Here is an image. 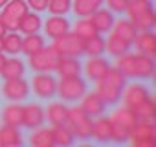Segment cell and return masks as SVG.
Wrapping results in <instances>:
<instances>
[{
	"label": "cell",
	"instance_id": "cell-22",
	"mask_svg": "<svg viewBox=\"0 0 156 147\" xmlns=\"http://www.w3.org/2000/svg\"><path fill=\"white\" fill-rule=\"evenodd\" d=\"M46 120L51 123V125H62L66 123V114H68V105L62 103V101H51L46 110Z\"/></svg>",
	"mask_w": 156,
	"mask_h": 147
},
{
	"label": "cell",
	"instance_id": "cell-25",
	"mask_svg": "<svg viewBox=\"0 0 156 147\" xmlns=\"http://www.w3.org/2000/svg\"><path fill=\"white\" fill-rule=\"evenodd\" d=\"M108 120H110L112 123H118V125L125 127V129H130V125L136 121V114H134L132 109L121 105V107H118V109L112 110V114L108 116Z\"/></svg>",
	"mask_w": 156,
	"mask_h": 147
},
{
	"label": "cell",
	"instance_id": "cell-28",
	"mask_svg": "<svg viewBox=\"0 0 156 147\" xmlns=\"http://www.w3.org/2000/svg\"><path fill=\"white\" fill-rule=\"evenodd\" d=\"M20 143H22V136L19 132V127H13V125L0 127V145L2 147H15Z\"/></svg>",
	"mask_w": 156,
	"mask_h": 147
},
{
	"label": "cell",
	"instance_id": "cell-13",
	"mask_svg": "<svg viewBox=\"0 0 156 147\" xmlns=\"http://www.w3.org/2000/svg\"><path fill=\"white\" fill-rule=\"evenodd\" d=\"M132 44H134V48H136L138 53H143V55L154 59V55H156V37H154V33L151 30L138 31L136 37H134V41H132Z\"/></svg>",
	"mask_w": 156,
	"mask_h": 147
},
{
	"label": "cell",
	"instance_id": "cell-30",
	"mask_svg": "<svg viewBox=\"0 0 156 147\" xmlns=\"http://www.w3.org/2000/svg\"><path fill=\"white\" fill-rule=\"evenodd\" d=\"M51 134H53V143L55 145H72L75 136L72 132V129L62 123V125H51Z\"/></svg>",
	"mask_w": 156,
	"mask_h": 147
},
{
	"label": "cell",
	"instance_id": "cell-5",
	"mask_svg": "<svg viewBox=\"0 0 156 147\" xmlns=\"http://www.w3.org/2000/svg\"><path fill=\"white\" fill-rule=\"evenodd\" d=\"M57 94L62 101L75 103L87 94V81L81 76L61 77V81H57Z\"/></svg>",
	"mask_w": 156,
	"mask_h": 147
},
{
	"label": "cell",
	"instance_id": "cell-10",
	"mask_svg": "<svg viewBox=\"0 0 156 147\" xmlns=\"http://www.w3.org/2000/svg\"><path fill=\"white\" fill-rule=\"evenodd\" d=\"M149 98H151V92L147 90V87L143 83H136V81L125 83L123 92H121V101L129 109H136L140 103H143Z\"/></svg>",
	"mask_w": 156,
	"mask_h": 147
},
{
	"label": "cell",
	"instance_id": "cell-37",
	"mask_svg": "<svg viewBox=\"0 0 156 147\" xmlns=\"http://www.w3.org/2000/svg\"><path fill=\"white\" fill-rule=\"evenodd\" d=\"M46 9L51 15H66L72 9V0H48V6Z\"/></svg>",
	"mask_w": 156,
	"mask_h": 147
},
{
	"label": "cell",
	"instance_id": "cell-18",
	"mask_svg": "<svg viewBox=\"0 0 156 147\" xmlns=\"http://www.w3.org/2000/svg\"><path fill=\"white\" fill-rule=\"evenodd\" d=\"M88 19L92 20V24H94V28H96L98 33H108L110 28H112V24H114V20H116L114 13L110 9H105V8L96 9Z\"/></svg>",
	"mask_w": 156,
	"mask_h": 147
},
{
	"label": "cell",
	"instance_id": "cell-31",
	"mask_svg": "<svg viewBox=\"0 0 156 147\" xmlns=\"http://www.w3.org/2000/svg\"><path fill=\"white\" fill-rule=\"evenodd\" d=\"M22 46V37L17 31H6L2 37V52L9 55H17Z\"/></svg>",
	"mask_w": 156,
	"mask_h": 147
},
{
	"label": "cell",
	"instance_id": "cell-32",
	"mask_svg": "<svg viewBox=\"0 0 156 147\" xmlns=\"http://www.w3.org/2000/svg\"><path fill=\"white\" fill-rule=\"evenodd\" d=\"M105 52V39L98 33L87 41H83V53L88 57H96V55H103Z\"/></svg>",
	"mask_w": 156,
	"mask_h": 147
},
{
	"label": "cell",
	"instance_id": "cell-33",
	"mask_svg": "<svg viewBox=\"0 0 156 147\" xmlns=\"http://www.w3.org/2000/svg\"><path fill=\"white\" fill-rule=\"evenodd\" d=\"M44 48V39L39 35V33H31V35H26L22 39V46H20V52H24L28 57L37 53L39 50Z\"/></svg>",
	"mask_w": 156,
	"mask_h": 147
},
{
	"label": "cell",
	"instance_id": "cell-6",
	"mask_svg": "<svg viewBox=\"0 0 156 147\" xmlns=\"http://www.w3.org/2000/svg\"><path fill=\"white\" fill-rule=\"evenodd\" d=\"M30 11L26 0H8V4L0 11V22L4 24L6 31H19L20 19Z\"/></svg>",
	"mask_w": 156,
	"mask_h": 147
},
{
	"label": "cell",
	"instance_id": "cell-14",
	"mask_svg": "<svg viewBox=\"0 0 156 147\" xmlns=\"http://www.w3.org/2000/svg\"><path fill=\"white\" fill-rule=\"evenodd\" d=\"M68 31H70V22L62 15H50L44 20V33L50 39H57V37H61Z\"/></svg>",
	"mask_w": 156,
	"mask_h": 147
},
{
	"label": "cell",
	"instance_id": "cell-38",
	"mask_svg": "<svg viewBox=\"0 0 156 147\" xmlns=\"http://www.w3.org/2000/svg\"><path fill=\"white\" fill-rule=\"evenodd\" d=\"M127 140H129V129H125V127H121L118 123H112V127H110V142L125 143Z\"/></svg>",
	"mask_w": 156,
	"mask_h": 147
},
{
	"label": "cell",
	"instance_id": "cell-36",
	"mask_svg": "<svg viewBox=\"0 0 156 147\" xmlns=\"http://www.w3.org/2000/svg\"><path fill=\"white\" fill-rule=\"evenodd\" d=\"M136 114V120H152L154 112H156V105H154V98L151 96L149 99H145L143 103H140L136 109H132Z\"/></svg>",
	"mask_w": 156,
	"mask_h": 147
},
{
	"label": "cell",
	"instance_id": "cell-15",
	"mask_svg": "<svg viewBox=\"0 0 156 147\" xmlns=\"http://www.w3.org/2000/svg\"><path fill=\"white\" fill-rule=\"evenodd\" d=\"M108 66H110V63H108L107 59H103V55H96V57L87 59L83 70H85L87 79H90V81H98V79L103 76V74L108 70Z\"/></svg>",
	"mask_w": 156,
	"mask_h": 147
},
{
	"label": "cell",
	"instance_id": "cell-7",
	"mask_svg": "<svg viewBox=\"0 0 156 147\" xmlns=\"http://www.w3.org/2000/svg\"><path fill=\"white\" fill-rule=\"evenodd\" d=\"M59 59L61 55L53 46H44L37 53L30 55V68L33 72H53L59 64Z\"/></svg>",
	"mask_w": 156,
	"mask_h": 147
},
{
	"label": "cell",
	"instance_id": "cell-16",
	"mask_svg": "<svg viewBox=\"0 0 156 147\" xmlns=\"http://www.w3.org/2000/svg\"><path fill=\"white\" fill-rule=\"evenodd\" d=\"M110 120L107 116H96L92 118V131H90V138H94L99 143H107L110 142Z\"/></svg>",
	"mask_w": 156,
	"mask_h": 147
},
{
	"label": "cell",
	"instance_id": "cell-17",
	"mask_svg": "<svg viewBox=\"0 0 156 147\" xmlns=\"http://www.w3.org/2000/svg\"><path fill=\"white\" fill-rule=\"evenodd\" d=\"M53 72H57L59 77H75V76H81L83 64L79 63L77 57H61Z\"/></svg>",
	"mask_w": 156,
	"mask_h": 147
},
{
	"label": "cell",
	"instance_id": "cell-44",
	"mask_svg": "<svg viewBox=\"0 0 156 147\" xmlns=\"http://www.w3.org/2000/svg\"><path fill=\"white\" fill-rule=\"evenodd\" d=\"M0 52H2V37H0Z\"/></svg>",
	"mask_w": 156,
	"mask_h": 147
},
{
	"label": "cell",
	"instance_id": "cell-24",
	"mask_svg": "<svg viewBox=\"0 0 156 147\" xmlns=\"http://www.w3.org/2000/svg\"><path fill=\"white\" fill-rule=\"evenodd\" d=\"M33 132L30 134V143L33 147H53V134H51V129L48 127H35L31 129Z\"/></svg>",
	"mask_w": 156,
	"mask_h": 147
},
{
	"label": "cell",
	"instance_id": "cell-8",
	"mask_svg": "<svg viewBox=\"0 0 156 147\" xmlns=\"http://www.w3.org/2000/svg\"><path fill=\"white\" fill-rule=\"evenodd\" d=\"M51 46L57 50L61 57H81L83 55V39H79L73 31H68L53 39Z\"/></svg>",
	"mask_w": 156,
	"mask_h": 147
},
{
	"label": "cell",
	"instance_id": "cell-42",
	"mask_svg": "<svg viewBox=\"0 0 156 147\" xmlns=\"http://www.w3.org/2000/svg\"><path fill=\"white\" fill-rule=\"evenodd\" d=\"M4 33H6V28H4L2 22H0V37H4Z\"/></svg>",
	"mask_w": 156,
	"mask_h": 147
},
{
	"label": "cell",
	"instance_id": "cell-27",
	"mask_svg": "<svg viewBox=\"0 0 156 147\" xmlns=\"http://www.w3.org/2000/svg\"><path fill=\"white\" fill-rule=\"evenodd\" d=\"M42 28V19L35 13V11H28L20 22H19V31H22L24 35H31V33H39V30Z\"/></svg>",
	"mask_w": 156,
	"mask_h": 147
},
{
	"label": "cell",
	"instance_id": "cell-43",
	"mask_svg": "<svg viewBox=\"0 0 156 147\" xmlns=\"http://www.w3.org/2000/svg\"><path fill=\"white\" fill-rule=\"evenodd\" d=\"M6 4H8V0H0V9H2V8H4Z\"/></svg>",
	"mask_w": 156,
	"mask_h": 147
},
{
	"label": "cell",
	"instance_id": "cell-39",
	"mask_svg": "<svg viewBox=\"0 0 156 147\" xmlns=\"http://www.w3.org/2000/svg\"><path fill=\"white\" fill-rule=\"evenodd\" d=\"M105 2H107V9H110L112 13H123L129 0H105Z\"/></svg>",
	"mask_w": 156,
	"mask_h": 147
},
{
	"label": "cell",
	"instance_id": "cell-41",
	"mask_svg": "<svg viewBox=\"0 0 156 147\" xmlns=\"http://www.w3.org/2000/svg\"><path fill=\"white\" fill-rule=\"evenodd\" d=\"M4 63H6V55L0 52V70H2V66H4Z\"/></svg>",
	"mask_w": 156,
	"mask_h": 147
},
{
	"label": "cell",
	"instance_id": "cell-29",
	"mask_svg": "<svg viewBox=\"0 0 156 147\" xmlns=\"http://www.w3.org/2000/svg\"><path fill=\"white\" fill-rule=\"evenodd\" d=\"M129 48H130V42H125L123 39H119V37H116L112 33L105 39V52L108 55H112V57L123 55L125 52H129Z\"/></svg>",
	"mask_w": 156,
	"mask_h": 147
},
{
	"label": "cell",
	"instance_id": "cell-9",
	"mask_svg": "<svg viewBox=\"0 0 156 147\" xmlns=\"http://www.w3.org/2000/svg\"><path fill=\"white\" fill-rule=\"evenodd\" d=\"M31 88L37 98L50 99L57 94V79L50 72H37L31 77Z\"/></svg>",
	"mask_w": 156,
	"mask_h": 147
},
{
	"label": "cell",
	"instance_id": "cell-1",
	"mask_svg": "<svg viewBox=\"0 0 156 147\" xmlns=\"http://www.w3.org/2000/svg\"><path fill=\"white\" fill-rule=\"evenodd\" d=\"M116 68L125 77L151 79L154 76V59L138 52H125L116 59Z\"/></svg>",
	"mask_w": 156,
	"mask_h": 147
},
{
	"label": "cell",
	"instance_id": "cell-26",
	"mask_svg": "<svg viewBox=\"0 0 156 147\" xmlns=\"http://www.w3.org/2000/svg\"><path fill=\"white\" fill-rule=\"evenodd\" d=\"M105 0H73L72 2V9H73V15L77 17H90L96 9H99L103 6Z\"/></svg>",
	"mask_w": 156,
	"mask_h": 147
},
{
	"label": "cell",
	"instance_id": "cell-34",
	"mask_svg": "<svg viewBox=\"0 0 156 147\" xmlns=\"http://www.w3.org/2000/svg\"><path fill=\"white\" fill-rule=\"evenodd\" d=\"M73 33L79 39H83V41L98 35V31H96V28H94V24H92V20L88 17H81L79 20L73 24Z\"/></svg>",
	"mask_w": 156,
	"mask_h": 147
},
{
	"label": "cell",
	"instance_id": "cell-21",
	"mask_svg": "<svg viewBox=\"0 0 156 147\" xmlns=\"http://www.w3.org/2000/svg\"><path fill=\"white\" fill-rule=\"evenodd\" d=\"M110 33L116 35V37H119V39H123L125 42L132 44V41H134V37H136L138 31H136V28L132 26V22L129 19H118V20H114V24L110 28Z\"/></svg>",
	"mask_w": 156,
	"mask_h": 147
},
{
	"label": "cell",
	"instance_id": "cell-19",
	"mask_svg": "<svg viewBox=\"0 0 156 147\" xmlns=\"http://www.w3.org/2000/svg\"><path fill=\"white\" fill-rule=\"evenodd\" d=\"M81 107H83V110L88 114V116H92V118H96V116H101V114H105V101L96 94V92H88V94H85L81 99Z\"/></svg>",
	"mask_w": 156,
	"mask_h": 147
},
{
	"label": "cell",
	"instance_id": "cell-20",
	"mask_svg": "<svg viewBox=\"0 0 156 147\" xmlns=\"http://www.w3.org/2000/svg\"><path fill=\"white\" fill-rule=\"evenodd\" d=\"M26 74V66L20 59L17 57H6V63L0 70V77L4 81L6 79H15V77H22Z\"/></svg>",
	"mask_w": 156,
	"mask_h": 147
},
{
	"label": "cell",
	"instance_id": "cell-35",
	"mask_svg": "<svg viewBox=\"0 0 156 147\" xmlns=\"http://www.w3.org/2000/svg\"><path fill=\"white\" fill-rule=\"evenodd\" d=\"M149 9H152V2H151V0H129L127 8H125V13H127L129 20H132V19L140 17L141 13H145Z\"/></svg>",
	"mask_w": 156,
	"mask_h": 147
},
{
	"label": "cell",
	"instance_id": "cell-4",
	"mask_svg": "<svg viewBox=\"0 0 156 147\" xmlns=\"http://www.w3.org/2000/svg\"><path fill=\"white\" fill-rule=\"evenodd\" d=\"M129 140L134 147H154L156 127L152 120H136L129 129Z\"/></svg>",
	"mask_w": 156,
	"mask_h": 147
},
{
	"label": "cell",
	"instance_id": "cell-2",
	"mask_svg": "<svg viewBox=\"0 0 156 147\" xmlns=\"http://www.w3.org/2000/svg\"><path fill=\"white\" fill-rule=\"evenodd\" d=\"M96 83V94L105 101V105H116L121 101V92L127 83V77L116 66H108V70Z\"/></svg>",
	"mask_w": 156,
	"mask_h": 147
},
{
	"label": "cell",
	"instance_id": "cell-23",
	"mask_svg": "<svg viewBox=\"0 0 156 147\" xmlns=\"http://www.w3.org/2000/svg\"><path fill=\"white\" fill-rule=\"evenodd\" d=\"M2 123L20 127L22 125V105L19 101H13L2 109Z\"/></svg>",
	"mask_w": 156,
	"mask_h": 147
},
{
	"label": "cell",
	"instance_id": "cell-12",
	"mask_svg": "<svg viewBox=\"0 0 156 147\" xmlns=\"http://www.w3.org/2000/svg\"><path fill=\"white\" fill-rule=\"evenodd\" d=\"M44 120H46V114H44V109L41 103L22 105V125L26 129L41 127V125H44Z\"/></svg>",
	"mask_w": 156,
	"mask_h": 147
},
{
	"label": "cell",
	"instance_id": "cell-40",
	"mask_svg": "<svg viewBox=\"0 0 156 147\" xmlns=\"http://www.w3.org/2000/svg\"><path fill=\"white\" fill-rule=\"evenodd\" d=\"M28 8H31L35 13H41V11H46V6H48V0H26Z\"/></svg>",
	"mask_w": 156,
	"mask_h": 147
},
{
	"label": "cell",
	"instance_id": "cell-3",
	"mask_svg": "<svg viewBox=\"0 0 156 147\" xmlns=\"http://www.w3.org/2000/svg\"><path fill=\"white\" fill-rule=\"evenodd\" d=\"M66 125L72 129V132L77 140H88L90 131H92V116H88L81 105H72V107H68Z\"/></svg>",
	"mask_w": 156,
	"mask_h": 147
},
{
	"label": "cell",
	"instance_id": "cell-11",
	"mask_svg": "<svg viewBox=\"0 0 156 147\" xmlns=\"http://www.w3.org/2000/svg\"><path fill=\"white\" fill-rule=\"evenodd\" d=\"M2 96L9 101H24L30 96V83L24 77L6 79L2 85Z\"/></svg>",
	"mask_w": 156,
	"mask_h": 147
}]
</instances>
